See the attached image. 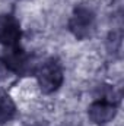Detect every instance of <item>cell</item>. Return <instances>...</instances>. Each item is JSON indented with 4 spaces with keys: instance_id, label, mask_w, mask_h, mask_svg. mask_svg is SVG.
<instances>
[{
    "instance_id": "2",
    "label": "cell",
    "mask_w": 124,
    "mask_h": 126,
    "mask_svg": "<svg viewBox=\"0 0 124 126\" xmlns=\"http://www.w3.org/2000/svg\"><path fill=\"white\" fill-rule=\"evenodd\" d=\"M96 27V16L95 12L89 6L79 4L74 7L70 19H69V30L77 40H86L92 37Z\"/></svg>"
},
{
    "instance_id": "1",
    "label": "cell",
    "mask_w": 124,
    "mask_h": 126,
    "mask_svg": "<svg viewBox=\"0 0 124 126\" xmlns=\"http://www.w3.org/2000/svg\"><path fill=\"white\" fill-rule=\"evenodd\" d=\"M35 76H37L39 90L44 94H51L62 87L63 81H64V72H63L62 63L57 59H48L37 67Z\"/></svg>"
},
{
    "instance_id": "7",
    "label": "cell",
    "mask_w": 124,
    "mask_h": 126,
    "mask_svg": "<svg viewBox=\"0 0 124 126\" xmlns=\"http://www.w3.org/2000/svg\"><path fill=\"white\" fill-rule=\"evenodd\" d=\"M7 72H9V70H7V67L4 66V63L1 62V59H0V79H3V78L7 75Z\"/></svg>"
},
{
    "instance_id": "6",
    "label": "cell",
    "mask_w": 124,
    "mask_h": 126,
    "mask_svg": "<svg viewBox=\"0 0 124 126\" xmlns=\"http://www.w3.org/2000/svg\"><path fill=\"white\" fill-rule=\"evenodd\" d=\"M16 114V106L10 95L0 91V123H6Z\"/></svg>"
},
{
    "instance_id": "5",
    "label": "cell",
    "mask_w": 124,
    "mask_h": 126,
    "mask_svg": "<svg viewBox=\"0 0 124 126\" xmlns=\"http://www.w3.org/2000/svg\"><path fill=\"white\" fill-rule=\"evenodd\" d=\"M22 37V30L18 19L13 15H1L0 16V44L6 48L19 46Z\"/></svg>"
},
{
    "instance_id": "3",
    "label": "cell",
    "mask_w": 124,
    "mask_h": 126,
    "mask_svg": "<svg viewBox=\"0 0 124 126\" xmlns=\"http://www.w3.org/2000/svg\"><path fill=\"white\" fill-rule=\"evenodd\" d=\"M118 109L117 97H108V95H99L88 109V116L95 125H105L111 122Z\"/></svg>"
},
{
    "instance_id": "8",
    "label": "cell",
    "mask_w": 124,
    "mask_h": 126,
    "mask_svg": "<svg viewBox=\"0 0 124 126\" xmlns=\"http://www.w3.org/2000/svg\"><path fill=\"white\" fill-rule=\"evenodd\" d=\"M34 126H45V125H42V123H38V125H34Z\"/></svg>"
},
{
    "instance_id": "4",
    "label": "cell",
    "mask_w": 124,
    "mask_h": 126,
    "mask_svg": "<svg viewBox=\"0 0 124 126\" xmlns=\"http://www.w3.org/2000/svg\"><path fill=\"white\" fill-rule=\"evenodd\" d=\"M1 62L10 73L15 75H25L31 69V56L19 46L7 48V51L1 57Z\"/></svg>"
}]
</instances>
